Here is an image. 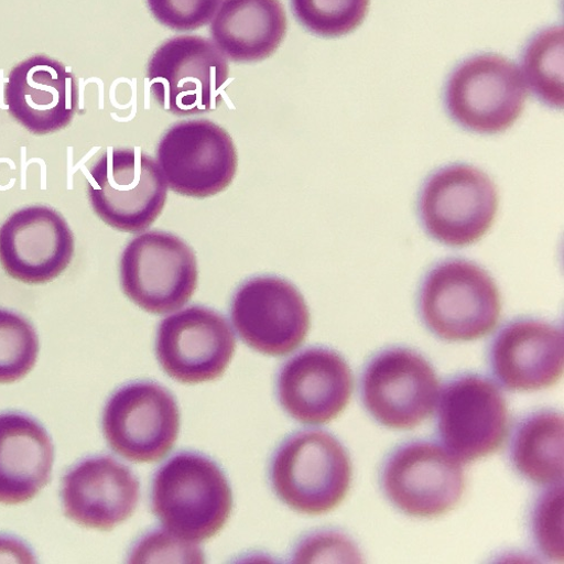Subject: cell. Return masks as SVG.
<instances>
[{
  "label": "cell",
  "instance_id": "6da1fadb",
  "mask_svg": "<svg viewBox=\"0 0 564 564\" xmlns=\"http://www.w3.org/2000/svg\"><path fill=\"white\" fill-rule=\"evenodd\" d=\"M151 503L167 532L183 541L200 543L227 524L232 495L223 469L212 458L182 452L159 468Z\"/></svg>",
  "mask_w": 564,
  "mask_h": 564
},
{
  "label": "cell",
  "instance_id": "7a4b0ae2",
  "mask_svg": "<svg viewBox=\"0 0 564 564\" xmlns=\"http://www.w3.org/2000/svg\"><path fill=\"white\" fill-rule=\"evenodd\" d=\"M417 310L436 337L474 341L491 334L501 314V296L491 275L462 259L436 264L422 280Z\"/></svg>",
  "mask_w": 564,
  "mask_h": 564
},
{
  "label": "cell",
  "instance_id": "3957f363",
  "mask_svg": "<svg viewBox=\"0 0 564 564\" xmlns=\"http://www.w3.org/2000/svg\"><path fill=\"white\" fill-rule=\"evenodd\" d=\"M351 477L348 452L335 436L322 431L291 436L274 452L270 465L276 497L311 516L336 509L349 492Z\"/></svg>",
  "mask_w": 564,
  "mask_h": 564
},
{
  "label": "cell",
  "instance_id": "277c9868",
  "mask_svg": "<svg viewBox=\"0 0 564 564\" xmlns=\"http://www.w3.org/2000/svg\"><path fill=\"white\" fill-rule=\"evenodd\" d=\"M167 187L159 163L141 148H109L87 181L94 213L108 226L131 234L149 229L160 217Z\"/></svg>",
  "mask_w": 564,
  "mask_h": 564
},
{
  "label": "cell",
  "instance_id": "5b68a950",
  "mask_svg": "<svg viewBox=\"0 0 564 564\" xmlns=\"http://www.w3.org/2000/svg\"><path fill=\"white\" fill-rule=\"evenodd\" d=\"M499 205L494 181L481 170L453 164L433 173L422 185L417 213L423 229L442 245L462 248L481 240Z\"/></svg>",
  "mask_w": 564,
  "mask_h": 564
},
{
  "label": "cell",
  "instance_id": "8992f818",
  "mask_svg": "<svg viewBox=\"0 0 564 564\" xmlns=\"http://www.w3.org/2000/svg\"><path fill=\"white\" fill-rule=\"evenodd\" d=\"M528 96L519 67L500 55L481 54L453 70L444 102L448 116L463 129L495 134L520 119Z\"/></svg>",
  "mask_w": 564,
  "mask_h": 564
},
{
  "label": "cell",
  "instance_id": "52a82bcc",
  "mask_svg": "<svg viewBox=\"0 0 564 564\" xmlns=\"http://www.w3.org/2000/svg\"><path fill=\"white\" fill-rule=\"evenodd\" d=\"M229 66L217 46L199 35H177L154 53L148 69L151 94L166 112L189 117L217 110Z\"/></svg>",
  "mask_w": 564,
  "mask_h": 564
},
{
  "label": "cell",
  "instance_id": "ba28073f",
  "mask_svg": "<svg viewBox=\"0 0 564 564\" xmlns=\"http://www.w3.org/2000/svg\"><path fill=\"white\" fill-rule=\"evenodd\" d=\"M198 278L194 250L165 231L139 235L127 246L120 261L123 294L151 314H167L183 307L194 296Z\"/></svg>",
  "mask_w": 564,
  "mask_h": 564
},
{
  "label": "cell",
  "instance_id": "9c48e42d",
  "mask_svg": "<svg viewBox=\"0 0 564 564\" xmlns=\"http://www.w3.org/2000/svg\"><path fill=\"white\" fill-rule=\"evenodd\" d=\"M158 161L170 189L196 199L225 192L239 163L230 134L206 119L172 126L160 141Z\"/></svg>",
  "mask_w": 564,
  "mask_h": 564
},
{
  "label": "cell",
  "instance_id": "30bf717a",
  "mask_svg": "<svg viewBox=\"0 0 564 564\" xmlns=\"http://www.w3.org/2000/svg\"><path fill=\"white\" fill-rule=\"evenodd\" d=\"M230 319L241 340L272 357L286 356L305 341L311 315L301 292L275 275L250 278L234 293Z\"/></svg>",
  "mask_w": 564,
  "mask_h": 564
},
{
  "label": "cell",
  "instance_id": "8fae6325",
  "mask_svg": "<svg viewBox=\"0 0 564 564\" xmlns=\"http://www.w3.org/2000/svg\"><path fill=\"white\" fill-rule=\"evenodd\" d=\"M360 392L376 421L393 430H412L434 412L440 383L425 358L405 348H391L368 362Z\"/></svg>",
  "mask_w": 564,
  "mask_h": 564
},
{
  "label": "cell",
  "instance_id": "7c38bea8",
  "mask_svg": "<svg viewBox=\"0 0 564 564\" xmlns=\"http://www.w3.org/2000/svg\"><path fill=\"white\" fill-rule=\"evenodd\" d=\"M105 437L120 456L134 463L165 457L176 443L180 412L173 395L154 382H133L108 400L102 417Z\"/></svg>",
  "mask_w": 564,
  "mask_h": 564
},
{
  "label": "cell",
  "instance_id": "4fadbf2b",
  "mask_svg": "<svg viewBox=\"0 0 564 564\" xmlns=\"http://www.w3.org/2000/svg\"><path fill=\"white\" fill-rule=\"evenodd\" d=\"M437 431L448 452L464 463L496 453L509 431V413L501 391L484 376H458L441 394Z\"/></svg>",
  "mask_w": 564,
  "mask_h": 564
},
{
  "label": "cell",
  "instance_id": "5bb4252c",
  "mask_svg": "<svg viewBox=\"0 0 564 564\" xmlns=\"http://www.w3.org/2000/svg\"><path fill=\"white\" fill-rule=\"evenodd\" d=\"M381 482L395 507L427 519L454 509L465 491L459 460L430 442H412L397 448L382 467Z\"/></svg>",
  "mask_w": 564,
  "mask_h": 564
},
{
  "label": "cell",
  "instance_id": "9a60e30c",
  "mask_svg": "<svg viewBox=\"0 0 564 564\" xmlns=\"http://www.w3.org/2000/svg\"><path fill=\"white\" fill-rule=\"evenodd\" d=\"M235 349L237 339L226 317L205 306H189L167 316L156 335L160 365L170 378L184 384L219 379Z\"/></svg>",
  "mask_w": 564,
  "mask_h": 564
},
{
  "label": "cell",
  "instance_id": "2e32d148",
  "mask_svg": "<svg viewBox=\"0 0 564 564\" xmlns=\"http://www.w3.org/2000/svg\"><path fill=\"white\" fill-rule=\"evenodd\" d=\"M74 235L55 209L18 210L0 227V264L15 280L42 285L58 278L74 257Z\"/></svg>",
  "mask_w": 564,
  "mask_h": 564
},
{
  "label": "cell",
  "instance_id": "e0dca14e",
  "mask_svg": "<svg viewBox=\"0 0 564 564\" xmlns=\"http://www.w3.org/2000/svg\"><path fill=\"white\" fill-rule=\"evenodd\" d=\"M354 378L336 351L314 347L282 365L275 384L276 398L293 419L304 425H325L348 406Z\"/></svg>",
  "mask_w": 564,
  "mask_h": 564
},
{
  "label": "cell",
  "instance_id": "ac0fdd59",
  "mask_svg": "<svg viewBox=\"0 0 564 564\" xmlns=\"http://www.w3.org/2000/svg\"><path fill=\"white\" fill-rule=\"evenodd\" d=\"M140 497L131 469L107 455L87 457L63 480L62 502L67 519L99 531H111L130 519Z\"/></svg>",
  "mask_w": 564,
  "mask_h": 564
},
{
  "label": "cell",
  "instance_id": "d6986e66",
  "mask_svg": "<svg viewBox=\"0 0 564 564\" xmlns=\"http://www.w3.org/2000/svg\"><path fill=\"white\" fill-rule=\"evenodd\" d=\"M10 115L35 135L67 128L79 104L78 82L61 63L43 55L18 64L4 89Z\"/></svg>",
  "mask_w": 564,
  "mask_h": 564
},
{
  "label": "cell",
  "instance_id": "ffe728a7",
  "mask_svg": "<svg viewBox=\"0 0 564 564\" xmlns=\"http://www.w3.org/2000/svg\"><path fill=\"white\" fill-rule=\"evenodd\" d=\"M489 358L495 378L506 389H547L563 373V333L558 326L536 318L511 321L494 339Z\"/></svg>",
  "mask_w": 564,
  "mask_h": 564
},
{
  "label": "cell",
  "instance_id": "44dd1931",
  "mask_svg": "<svg viewBox=\"0 0 564 564\" xmlns=\"http://www.w3.org/2000/svg\"><path fill=\"white\" fill-rule=\"evenodd\" d=\"M55 449L41 423L20 412L0 413V503L34 499L51 482Z\"/></svg>",
  "mask_w": 564,
  "mask_h": 564
},
{
  "label": "cell",
  "instance_id": "7402d4cb",
  "mask_svg": "<svg viewBox=\"0 0 564 564\" xmlns=\"http://www.w3.org/2000/svg\"><path fill=\"white\" fill-rule=\"evenodd\" d=\"M288 15L280 0H224L210 33L219 51L234 63H259L285 40Z\"/></svg>",
  "mask_w": 564,
  "mask_h": 564
},
{
  "label": "cell",
  "instance_id": "603a6c76",
  "mask_svg": "<svg viewBox=\"0 0 564 564\" xmlns=\"http://www.w3.org/2000/svg\"><path fill=\"white\" fill-rule=\"evenodd\" d=\"M564 421L561 413L543 410L524 417L510 442V460L527 480L554 485L563 479Z\"/></svg>",
  "mask_w": 564,
  "mask_h": 564
},
{
  "label": "cell",
  "instance_id": "cb8c5ba5",
  "mask_svg": "<svg viewBox=\"0 0 564 564\" xmlns=\"http://www.w3.org/2000/svg\"><path fill=\"white\" fill-rule=\"evenodd\" d=\"M564 31L552 26L536 33L527 44L522 55L525 84L545 106L562 109Z\"/></svg>",
  "mask_w": 564,
  "mask_h": 564
},
{
  "label": "cell",
  "instance_id": "d4e9b609",
  "mask_svg": "<svg viewBox=\"0 0 564 564\" xmlns=\"http://www.w3.org/2000/svg\"><path fill=\"white\" fill-rule=\"evenodd\" d=\"M370 0H291L296 20L322 37H340L359 28Z\"/></svg>",
  "mask_w": 564,
  "mask_h": 564
},
{
  "label": "cell",
  "instance_id": "484cf974",
  "mask_svg": "<svg viewBox=\"0 0 564 564\" xmlns=\"http://www.w3.org/2000/svg\"><path fill=\"white\" fill-rule=\"evenodd\" d=\"M39 338L33 325L12 311L0 308V384L23 380L35 366Z\"/></svg>",
  "mask_w": 564,
  "mask_h": 564
},
{
  "label": "cell",
  "instance_id": "4316f807",
  "mask_svg": "<svg viewBox=\"0 0 564 564\" xmlns=\"http://www.w3.org/2000/svg\"><path fill=\"white\" fill-rule=\"evenodd\" d=\"M533 535L540 550L547 556L563 558V490L555 487L545 492L535 505L532 516Z\"/></svg>",
  "mask_w": 564,
  "mask_h": 564
},
{
  "label": "cell",
  "instance_id": "83f0119b",
  "mask_svg": "<svg viewBox=\"0 0 564 564\" xmlns=\"http://www.w3.org/2000/svg\"><path fill=\"white\" fill-rule=\"evenodd\" d=\"M221 0H148L159 23L174 31H195L214 18Z\"/></svg>",
  "mask_w": 564,
  "mask_h": 564
},
{
  "label": "cell",
  "instance_id": "f1b7e54d",
  "mask_svg": "<svg viewBox=\"0 0 564 564\" xmlns=\"http://www.w3.org/2000/svg\"><path fill=\"white\" fill-rule=\"evenodd\" d=\"M203 551L167 531L155 530L141 539L130 557L131 562H204Z\"/></svg>",
  "mask_w": 564,
  "mask_h": 564
},
{
  "label": "cell",
  "instance_id": "f546056e",
  "mask_svg": "<svg viewBox=\"0 0 564 564\" xmlns=\"http://www.w3.org/2000/svg\"><path fill=\"white\" fill-rule=\"evenodd\" d=\"M294 558L300 563L361 562L355 544L345 535L335 532H324L307 538L296 551Z\"/></svg>",
  "mask_w": 564,
  "mask_h": 564
}]
</instances>
